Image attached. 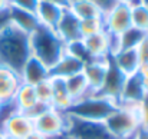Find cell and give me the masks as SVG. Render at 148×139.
<instances>
[{"label": "cell", "instance_id": "cell-1", "mask_svg": "<svg viewBox=\"0 0 148 139\" xmlns=\"http://www.w3.org/2000/svg\"><path fill=\"white\" fill-rule=\"evenodd\" d=\"M30 35L14 25H7L0 30V65L20 75L25 63L30 57Z\"/></svg>", "mask_w": 148, "mask_h": 139}, {"label": "cell", "instance_id": "cell-2", "mask_svg": "<svg viewBox=\"0 0 148 139\" xmlns=\"http://www.w3.org/2000/svg\"><path fill=\"white\" fill-rule=\"evenodd\" d=\"M65 52L66 43L59 37L55 29L40 25L33 33H30V55L40 60L46 67H53Z\"/></svg>", "mask_w": 148, "mask_h": 139}, {"label": "cell", "instance_id": "cell-3", "mask_svg": "<svg viewBox=\"0 0 148 139\" xmlns=\"http://www.w3.org/2000/svg\"><path fill=\"white\" fill-rule=\"evenodd\" d=\"M115 139L132 136L141 128L140 103H118V108L103 121Z\"/></svg>", "mask_w": 148, "mask_h": 139}, {"label": "cell", "instance_id": "cell-4", "mask_svg": "<svg viewBox=\"0 0 148 139\" xmlns=\"http://www.w3.org/2000/svg\"><path fill=\"white\" fill-rule=\"evenodd\" d=\"M116 108H118L116 102L97 93H89L85 97L73 102L72 106L65 113L71 116L88 119V121L103 122Z\"/></svg>", "mask_w": 148, "mask_h": 139}, {"label": "cell", "instance_id": "cell-5", "mask_svg": "<svg viewBox=\"0 0 148 139\" xmlns=\"http://www.w3.org/2000/svg\"><path fill=\"white\" fill-rule=\"evenodd\" d=\"M66 132L73 139H115L103 122L66 115Z\"/></svg>", "mask_w": 148, "mask_h": 139}, {"label": "cell", "instance_id": "cell-6", "mask_svg": "<svg viewBox=\"0 0 148 139\" xmlns=\"http://www.w3.org/2000/svg\"><path fill=\"white\" fill-rule=\"evenodd\" d=\"M33 126L35 131L43 135L45 138L60 134L66 131V113L56 110L50 106L48 110H45L42 115L33 119Z\"/></svg>", "mask_w": 148, "mask_h": 139}, {"label": "cell", "instance_id": "cell-7", "mask_svg": "<svg viewBox=\"0 0 148 139\" xmlns=\"http://www.w3.org/2000/svg\"><path fill=\"white\" fill-rule=\"evenodd\" d=\"M125 80H127V75L122 73L114 65V62L111 60V56H109L108 57V70H106L103 83H102L101 89L97 92V95L108 97V99L118 103L119 99H121V93H122V89H124Z\"/></svg>", "mask_w": 148, "mask_h": 139}, {"label": "cell", "instance_id": "cell-8", "mask_svg": "<svg viewBox=\"0 0 148 139\" xmlns=\"http://www.w3.org/2000/svg\"><path fill=\"white\" fill-rule=\"evenodd\" d=\"M82 43L92 59H106L116 52V36H111L105 30L84 37Z\"/></svg>", "mask_w": 148, "mask_h": 139}, {"label": "cell", "instance_id": "cell-9", "mask_svg": "<svg viewBox=\"0 0 148 139\" xmlns=\"http://www.w3.org/2000/svg\"><path fill=\"white\" fill-rule=\"evenodd\" d=\"M105 32L111 36H119L131 27V4L118 3L109 13L103 16Z\"/></svg>", "mask_w": 148, "mask_h": 139}, {"label": "cell", "instance_id": "cell-10", "mask_svg": "<svg viewBox=\"0 0 148 139\" xmlns=\"http://www.w3.org/2000/svg\"><path fill=\"white\" fill-rule=\"evenodd\" d=\"M35 131L33 119L22 112H14L0 125V135L4 138L23 139Z\"/></svg>", "mask_w": 148, "mask_h": 139}, {"label": "cell", "instance_id": "cell-11", "mask_svg": "<svg viewBox=\"0 0 148 139\" xmlns=\"http://www.w3.org/2000/svg\"><path fill=\"white\" fill-rule=\"evenodd\" d=\"M55 32L59 35V37L66 43H73V42H79L82 40V35H81V20L66 7L62 12V16L55 27Z\"/></svg>", "mask_w": 148, "mask_h": 139}, {"label": "cell", "instance_id": "cell-12", "mask_svg": "<svg viewBox=\"0 0 148 139\" xmlns=\"http://www.w3.org/2000/svg\"><path fill=\"white\" fill-rule=\"evenodd\" d=\"M20 79H22V83L36 86V85L50 79V69L46 67L36 57L30 56L20 72Z\"/></svg>", "mask_w": 148, "mask_h": 139}, {"label": "cell", "instance_id": "cell-13", "mask_svg": "<svg viewBox=\"0 0 148 139\" xmlns=\"http://www.w3.org/2000/svg\"><path fill=\"white\" fill-rule=\"evenodd\" d=\"M106 70H108V57L106 59H94L84 65L82 73H84L92 93H97L101 89L105 75H106Z\"/></svg>", "mask_w": 148, "mask_h": 139}, {"label": "cell", "instance_id": "cell-14", "mask_svg": "<svg viewBox=\"0 0 148 139\" xmlns=\"http://www.w3.org/2000/svg\"><path fill=\"white\" fill-rule=\"evenodd\" d=\"M20 85H22L20 75L0 65V102L1 103L12 102Z\"/></svg>", "mask_w": 148, "mask_h": 139}, {"label": "cell", "instance_id": "cell-15", "mask_svg": "<svg viewBox=\"0 0 148 139\" xmlns=\"http://www.w3.org/2000/svg\"><path fill=\"white\" fill-rule=\"evenodd\" d=\"M145 93L147 91H145L143 78H141L140 72H135V73L127 76L124 89L121 93V99L118 103H141Z\"/></svg>", "mask_w": 148, "mask_h": 139}, {"label": "cell", "instance_id": "cell-16", "mask_svg": "<svg viewBox=\"0 0 148 139\" xmlns=\"http://www.w3.org/2000/svg\"><path fill=\"white\" fill-rule=\"evenodd\" d=\"M111 60L127 76L138 72L140 67H141V60H140V56L137 53V49L116 50L115 53L111 55Z\"/></svg>", "mask_w": 148, "mask_h": 139}, {"label": "cell", "instance_id": "cell-17", "mask_svg": "<svg viewBox=\"0 0 148 139\" xmlns=\"http://www.w3.org/2000/svg\"><path fill=\"white\" fill-rule=\"evenodd\" d=\"M82 69H84V63L73 55L65 52L63 56L53 65V67H50V76L66 79L76 73H81Z\"/></svg>", "mask_w": 148, "mask_h": 139}, {"label": "cell", "instance_id": "cell-18", "mask_svg": "<svg viewBox=\"0 0 148 139\" xmlns=\"http://www.w3.org/2000/svg\"><path fill=\"white\" fill-rule=\"evenodd\" d=\"M9 13H10V23L27 35L33 33L40 26V22H39L35 12H29V10H23V9H17V7L10 6Z\"/></svg>", "mask_w": 148, "mask_h": 139}, {"label": "cell", "instance_id": "cell-19", "mask_svg": "<svg viewBox=\"0 0 148 139\" xmlns=\"http://www.w3.org/2000/svg\"><path fill=\"white\" fill-rule=\"evenodd\" d=\"M50 85H52V99H50V106L56 110L60 112H66L73 100L71 97V95L68 93L66 85H65V79L62 78H52L50 76Z\"/></svg>", "mask_w": 148, "mask_h": 139}, {"label": "cell", "instance_id": "cell-20", "mask_svg": "<svg viewBox=\"0 0 148 139\" xmlns=\"http://www.w3.org/2000/svg\"><path fill=\"white\" fill-rule=\"evenodd\" d=\"M63 9H66V7H62V6L50 3V1L39 0V4H38L35 13H36V16H38L42 26L55 29L59 19H60V16H62Z\"/></svg>", "mask_w": 148, "mask_h": 139}, {"label": "cell", "instance_id": "cell-21", "mask_svg": "<svg viewBox=\"0 0 148 139\" xmlns=\"http://www.w3.org/2000/svg\"><path fill=\"white\" fill-rule=\"evenodd\" d=\"M38 96L35 92V86L22 83L20 88L17 89V92L13 97V103L16 106V109L22 113H26L29 109H32L36 103H38Z\"/></svg>", "mask_w": 148, "mask_h": 139}, {"label": "cell", "instance_id": "cell-22", "mask_svg": "<svg viewBox=\"0 0 148 139\" xmlns=\"http://www.w3.org/2000/svg\"><path fill=\"white\" fill-rule=\"evenodd\" d=\"M65 85H66L68 93L71 95V97H72L73 102H76V100L85 97L86 95L92 93L82 72H81V73H76V75H73V76L66 78V79H65Z\"/></svg>", "mask_w": 148, "mask_h": 139}, {"label": "cell", "instance_id": "cell-23", "mask_svg": "<svg viewBox=\"0 0 148 139\" xmlns=\"http://www.w3.org/2000/svg\"><path fill=\"white\" fill-rule=\"evenodd\" d=\"M79 20L91 17H103L101 10L92 0H72L68 7Z\"/></svg>", "mask_w": 148, "mask_h": 139}, {"label": "cell", "instance_id": "cell-24", "mask_svg": "<svg viewBox=\"0 0 148 139\" xmlns=\"http://www.w3.org/2000/svg\"><path fill=\"white\" fill-rule=\"evenodd\" d=\"M147 33L131 26L125 32H122L119 36H116V50H124V49H137L140 42Z\"/></svg>", "mask_w": 148, "mask_h": 139}, {"label": "cell", "instance_id": "cell-25", "mask_svg": "<svg viewBox=\"0 0 148 139\" xmlns=\"http://www.w3.org/2000/svg\"><path fill=\"white\" fill-rule=\"evenodd\" d=\"M131 26L148 33V9L140 0L131 4Z\"/></svg>", "mask_w": 148, "mask_h": 139}, {"label": "cell", "instance_id": "cell-26", "mask_svg": "<svg viewBox=\"0 0 148 139\" xmlns=\"http://www.w3.org/2000/svg\"><path fill=\"white\" fill-rule=\"evenodd\" d=\"M105 30L103 26V17H91V19H84L81 20V35L82 39L97 35Z\"/></svg>", "mask_w": 148, "mask_h": 139}, {"label": "cell", "instance_id": "cell-27", "mask_svg": "<svg viewBox=\"0 0 148 139\" xmlns=\"http://www.w3.org/2000/svg\"><path fill=\"white\" fill-rule=\"evenodd\" d=\"M35 92L38 96V100L42 103H46L50 106V99H52V85H50V79L39 83L35 86Z\"/></svg>", "mask_w": 148, "mask_h": 139}, {"label": "cell", "instance_id": "cell-28", "mask_svg": "<svg viewBox=\"0 0 148 139\" xmlns=\"http://www.w3.org/2000/svg\"><path fill=\"white\" fill-rule=\"evenodd\" d=\"M38 4H39V0H10V6L29 10V12H36Z\"/></svg>", "mask_w": 148, "mask_h": 139}, {"label": "cell", "instance_id": "cell-29", "mask_svg": "<svg viewBox=\"0 0 148 139\" xmlns=\"http://www.w3.org/2000/svg\"><path fill=\"white\" fill-rule=\"evenodd\" d=\"M92 1L97 4V7L101 10L102 16H105L106 13H109V12L119 3L118 0H92Z\"/></svg>", "mask_w": 148, "mask_h": 139}, {"label": "cell", "instance_id": "cell-30", "mask_svg": "<svg viewBox=\"0 0 148 139\" xmlns=\"http://www.w3.org/2000/svg\"><path fill=\"white\" fill-rule=\"evenodd\" d=\"M137 53L140 56L141 65L143 63H148V33L143 37V40L140 42V45L137 46Z\"/></svg>", "mask_w": 148, "mask_h": 139}, {"label": "cell", "instance_id": "cell-31", "mask_svg": "<svg viewBox=\"0 0 148 139\" xmlns=\"http://www.w3.org/2000/svg\"><path fill=\"white\" fill-rule=\"evenodd\" d=\"M140 115H141V126L148 129V92L140 103Z\"/></svg>", "mask_w": 148, "mask_h": 139}, {"label": "cell", "instance_id": "cell-32", "mask_svg": "<svg viewBox=\"0 0 148 139\" xmlns=\"http://www.w3.org/2000/svg\"><path fill=\"white\" fill-rule=\"evenodd\" d=\"M49 108H50L49 105H46V103H42V102H38V103H36V105H35L32 109H29V110H27L25 115H27L30 119H35V118H38L39 115H42L45 110H48Z\"/></svg>", "mask_w": 148, "mask_h": 139}, {"label": "cell", "instance_id": "cell-33", "mask_svg": "<svg viewBox=\"0 0 148 139\" xmlns=\"http://www.w3.org/2000/svg\"><path fill=\"white\" fill-rule=\"evenodd\" d=\"M7 25H10V13H9V9L0 10V30H3Z\"/></svg>", "mask_w": 148, "mask_h": 139}, {"label": "cell", "instance_id": "cell-34", "mask_svg": "<svg viewBox=\"0 0 148 139\" xmlns=\"http://www.w3.org/2000/svg\"><path fill=\"white\" fill-rule=\"evenodd\" d=\"M138 72H140V75H141V78H143V82H144L145 91L148 92V63H143Z\"/></svg>", "mask_w": 148, "mask_h": 139}, {"label": "cell", "instance_id": "cell-35", "mask_svg": "<svg viewBox=\"0 0 148 139\" xmlns=\"http://www.w3.org/2000/svg\"><path fill=\"white\" fill-rule=\"evenodd\" d=\"M132 139H148V129H145V128L141 126V128L134 134Z\"/></svg>", "mask_w": 148, "mask_h": 139}, {"label": "cell", "instance_id": "cell-36", "mask_svg": "<svg viewBox=\"0 0 148 139\" xmlns=\"http://www.w3.org/2000/svg\"><path fill=\"white\" fill-rule=\"evenodd\" d=\"M45 139H73L66 131L60 132V134H56V135H52V136H46Z\"/></svg>", "mask_w": 148, "mask_h": 139}, {"label": "cell", "instance_id": "cell-37", "mask_svg": "<svg viewBox=\"0 0 148 139\" xmlns=\"http://www.w3.org/2000/svg\"><path fill=\"white\" fill-rule=\"evenodd\" d=\"M45 1H50V3L59 4L62 7H69V3H71V0H45Z\"/></svg>", "mask_w": 148, "mask_h": 139}, {"label": "cell", "instance_id": "cell-38", "mask_svg": "<svg viewBox=\"0 0 148 139\" xmlns=\"http://www.w3.org/2000/svg\"><path fill=\"white\" fill-rule=\"evenodd\" d=\"M23 139H45V136L43 135H40L39 132H36V131H33L32 134H29L26 138H23Z\"/></svg>", "mask_w": 148, "mask_h": 139}, {"label": "cell", "instance_id": "cell-39", "mask_svg": "<svg viewBox=\"0 0 148 139\" xmlns=\"http://www.w3.org/2000/svg\"><path fill=\"white\" fill-rule=\"evenodd\" d=\"M10 7V0H0V10H6Z\"/></svg>", "mask_w": 148, "mask_h": 139}, {"label": "cell", "instance_id": "cell-40", "mask_svg": "<svg viewBox=\"0 0 148 139\" xmlns=\"http://www.w3.org/2000/svg\"><path fill=\"white\" fill-rule=\"evenodd\" d=\"M119 3H127V4H132V3H135L137 0H118Z\"/></svg>", "mask_w": 148, "mask_h": 139}, {"label": "cell", "instance_id": "cell-41", "mask_svg": "<svg viewBox=\"0 0 148 139\" xmlns=\"http://www.w3.org/2000/svg\"><path fill=\"white\" fill-rule=\"evenodd\" d=\"M140 1H141V3H143V4H144V6L148 9V0H140Z\"/></svg>", "mask_w": 148, "mask_h": 139}, {"label": "cell", "instance_id": "cell-42", "mask_svg": "<svg viewBox=\"0 0 148 139\" xmlns=\"http://www.w3.org/2000/svg\"><path fill=\"white\" fill-rule=\"evenodd\" d=\"M132 136H134V135H132ZM132 136H130V138H125V139H132Z\"/></svg>", "mask_w": 148, "mask_h": 139}, {"label": "cell", "instance_id": "cell-43", "mask_svg": "<svg viewBox=\"0 0 148 139\" xmlns=\"http://www.w3.org/2000/svg\"><path fill=\"white\" fill-rule=\"evenodd\" d=\"M3 139H12V138H4V136H3Z\"/></svg>", "mask_w": 148, "mask_h": 139}, {"label": "cell", "instance_id": "cell-44", "mask_svg": "<svg viewBox=\"0 0 148 139\" xmlns=\"http://www.w3.org/2000/svg\"><path fill=\"white\" fill-rule=\"evenodd\" d=\"M0 139H3V136H1V135H0Z\"/></svg>", "mask_w": 148, "mask_h": 139}, {"label": "cell", "instance_id": "cell-45", "mask_svg": "<svg viewBox=\"0 0 148 139\" xmlns=\"http://www.w3.org/2000/svg\"><path fill=\"white\" fill-rule=\"evenodd\" d=\"M0 108H1V102H0Z\"/></svg>", "mask_w": 148, "mask_h": 139}, {"label": "cell", "instance_id": "cell-46", "mask_svg": "<svg viewBox=\"0 0 148 139\" xmlns=\"http://www.w3.org/2000/svg\"><path fill=\"white\" fill-rule=\"evenodd\" d=\"M71 1H72V0H71Z\"/></svg>", "mask_w": 148, "mask_h": 139}]
</instances>
